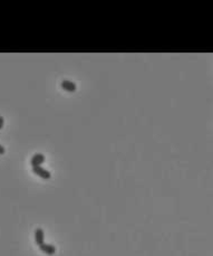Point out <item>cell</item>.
Segmentation results:
<instances>
[{
  "label": "cell",
  "instance_id": "obj_1",
  "mask_svg": "<svg viewBox=\"0 0 213 256\" xmlns=\"http://www.w3.org/2000/svg\"><path fill=\"white\" fill-rule=\"evenodd\" d=\"M33 172L35 173V175H37L38 177H40V178L42 179H50V177H51V173L48 171V170H46L45 168H42V166L40 167H33Z\"/></svg>",
  "mask_w": 213,
  "mask_h": 256
},
{
  "label": "cell",
  "instance_id": "obj_2",
  "mask_svg": "<svg viewBox=\"0 0 213 256\" xmlns=\"http://www.w3.org/2000/svg\"><path fill=\"white\" fill-rule=\"evenodd\" d=\"M45 160H46V158H45V156L42 154V153H36V154L33 156V158H31L30 163H31V166H33V167H40V166L45 162Z\"/></svg>",
  "mask_w": 213,
  "mask_h": 256
},
{
  "label": "cell",
  "instance_id": "obj_3",
  "mask_svg": "<svg viewBox=\"0 0 213 256\" xmlns=\"http://www.w3.org/2000/svg\"><path fill=\"white\" fill-rule=\"evenodd\" d=\"M39 249L42 252V253H45L46 255L48 256H51L54 255V254L56 253V247L54 245H51V244H47V243H44L42 245L39 246Z\"/></svg>",
  "mask_w": 213,
  "mask_h": 256
},
{
  "label": "cell",
  "instance_id": "obj_4",
  "mask_svg": "<svg viewBox=\"0 0 213 256\" xmlns=\"http://www.w3.org/2000/svg\"><path fill=\"white\" fill-rule=\"evenodd\" d=\"M61 89H65V91H67V92H75L76 89H77V86H76V84L73 83L72 81H67V80H64V81H61Z\"/></svg>",
  "mask_w": 213,
  "mask_h": 256
},
{
  "label": "cell",
  "instance_id": "obj_5",
  "mask_svg": "<svg viewBox=\"0 0 213 256\" xmlns=\"http://www.w3.org/2000/svg\"><path fill=\"white\" fill-rule=\"evenodd\" d=\"M35 242L38 246L42 245L45 243V234L42 228H37L35 231Z\"/></svg>",
  "mask_w": 213,
  "mask_h": 256
},
{
  "label": "cell",
  "instance_id": "obj_6",
  "mask_svg": "<svg viewBox=\"0 0 213 256\" xmlns=\"http://www.w3.org/2000/svg\"><path fill=\"white\" fill-rule=\"evenodd\" d=\"M3 123H5V120H3L2 117H0V130L3 128Z\"/></svg>",
  "mask_w": 213,
  "mask_h": 256
},
{
  "label": "cell",
  "instance_id": "obj_7",
  "mask_svg": "<svg viewBox=\"0 0 213 256\" xmlns=\"http://www.w3.org/2000/svg\"><path fill=\"white\" fill-rule=\"evenodd\" d=\"M5 148L2 147V145L0 144V154H3V153H5Z\"/></svg>",
  "mask_w": 213,
  "mask_h": 256
}]
</instances>
